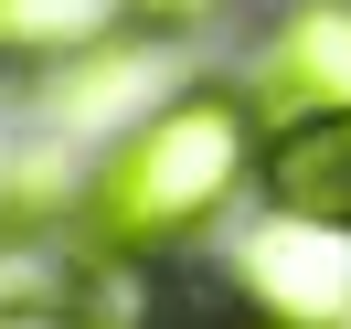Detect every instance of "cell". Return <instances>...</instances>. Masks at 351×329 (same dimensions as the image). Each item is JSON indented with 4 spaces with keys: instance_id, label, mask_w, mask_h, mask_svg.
<instances>
[{
    "instance_id": "cell-3",
    "label": "cell",
    "mask_w": 351,
    "mask_h": 329,
    "mask_svg": "<svg viewBox=\"0 0 351 329\" xmlns=\"http://www.w3.org/2000/svg\"><path fill=\"white\" fill-rule=\"evenodd\" d=\"M223 298H245L277 329H351V234L256 202V234H245L234 265H223Z\"/></svg>"
},
{
    "instance_id": "cell-2",
    "label": "cell",
    "mask_w": 351,
    "mask_h": 329,
    "mask_svg": "<svg viewBox=\"0 0 351 329\" xmlns=\"http://www.w3.org/2000/svg\"><path fill=\"white\" fill-rule=\"evenodd\" d=\"M223 64L266 128L341 117L351 107V0H256V22L223 43Z\"/></svg>"
},
{
    "instance_id": "cell-4",
    "label": "cell",
    "mask_w": 351,
    "mask_h": 329,
    "mask_svg": "<svg viewBox=\"0 0 351 329\" xmlns=\"http://www.w3.org/2000/svg\"><path fill=\"white\" fill-rule=\"evenodd\" d=\"M128 0H0V96H43L107 43H128Z\"/></svg>"
},
{
    "instance_id": "cell-6",
    "label": "cell",
    "mask_w": 351,
    "mask_h": 329,
    "mask_svg": "<svg viewBox=\"0 0 351 329\" xmlns=\"http://www.w3.org/2000/svg\"><path fill=\"white\" fill-rule=\"evenodd\" d=\"M128 22L171 53H223L245 22H256V0H128Z\"/></svg>"
},
{
    "instance_id": "cell-1",
    "label": "cell",
    "mask_w": 351,
    "mask_h": 329,
    "mask_svg": "<svg viewBox=\"0 0 351 329\" xmlns=\"http://www.w3.org/2000/svg\"><path fill=\"white\" fill-rule=\"evenodd\" d=\"M256 170H266V117L234 85V64L202 53L75 170L64 255L107 287H160L181 276V255H213L256 213Z\"/></svg>"
},
{
    "instance_id": "cell-8",
    "label": "cell",
    "mask_w": 351,
    "mask_h": 329,
    "mask_svg": "<svg viewBox=\"0 0 351 329\" xmlns=\"http://www.w3.org/2000/svg\"><path fill=\"white\" fill-rule=\"evenodd\" d=\"M149 329H277V319H256L245 298H223V287H213V298H171Z\"/></svg>"
},
{
    "instance_id": "cell-5",
    "label": "cell",
    "mask_w": 351,
    "mask_h": 329,
    "mask_svg": "<svg viewBox=\"0 0 351 329\" xmlns=\"http://www.w3.org/2000/svg\"><path fill=\"white\" fill-rule=\"evenodd\" d=\"M266 213H308L351 234V107L341 117H298V128H266V170H256Z\"/></svg>"
},
{
    "instance_id": "cell-7",
    "label": "cell",
    "mask_w": 351,
    "mask_h": 329,
    "mask_svg": "<svg viewBox=\"0 0 351 329\" xmlns=\"http://www.w3.org/2000/svg\"><path fill=\"white\" fill-rule=\"evenodd\" d=\"M0 329H128V319H107V308H86V298H11Z\"/></svg>"
}]
</instances>
